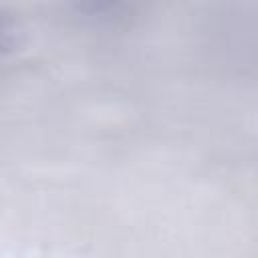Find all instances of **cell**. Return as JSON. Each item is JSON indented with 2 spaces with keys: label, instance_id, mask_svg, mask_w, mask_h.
I'll return each mask as SVG.
<instances>
[{
  "label": "cell",
  "instance_id": "6da1fadb",
  "mask_svg": "<svg viewBox=\"0 0 258 258\" xmlns=\"http://www.w3.org/2000/svg\"><path fill=\"white\" fill-rule=\"evenodd\" d=\"M6 34H8V32H6V28H4V24L0 22V48H2L4 44H6Z\"/></svg>",
  "mask_w": 258,
  "mask_h": 258
}]
</instances>
